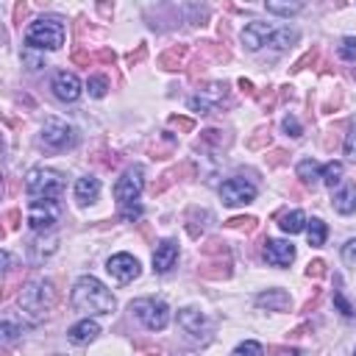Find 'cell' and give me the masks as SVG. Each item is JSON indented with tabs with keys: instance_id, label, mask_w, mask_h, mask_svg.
<instances>
[{
	"instance_id": "6da1fadb",
	"label": "cell",
	"mask_w": 356,
	"mask_h": 356,
	"mask_svg": "<svg viewBox=\"0 0 356 356\" xmlns=\"http://www.w3.org/2000/svg\"><path fill=\"white\" fill-rule=\"evenodd\" d=\"M70 303L75 312H81L83 317H95V314H111L117 309L114 295L95 278V275H81L72 286Z\"/></svg>"
},
{
	"instance_id": "7a4b0ae2",
	"label": "cell",
	"mask_w": 356,
	"mask_h": 356,
	"mask_svg": "<svg viewBox=\"0 0 356 356\" xmlns=\"http://www.w3.org/2000/svg\"><path fill=\"white\" fill-rule=\"evenodd\" d=\"M19 306L22 312L31 317V320H44L50 314V309L56 306V289H53V281L47 278H36V281H28L19 292Z\"/></svg>"
},
{
	"instance_id": "3957f363",
	"label": "cell",
	"mask_w": 356,
	"mask_h": 356,
	"mask_svg": "<svg viewBox=\"0 0 356 356\" xmlns=\"http://www.w3.org/2000/svg\"><path fill=\"white\" fill-rule=\"evenodd\" d=\"M25 44L33 50H58L64 44V25L56 17L33 19L25 31Z\"/></svg>"
},
{
	"instance_id": "277c9868",
	"label": "cell",
	"mask_w": 356,
	"mask_h": 356,
	"mask_svg": "<svg viewBox=\"0 0 356 356\" xmlns=\"http://www.w3.org/2000/svg\"><path fill=\"white\" fill-rule=\"evenodd\" d=\"M25 192L33 200H56L64 192V175L50 167H33L25 175Z\"/></svg>"
},
{
	"instance_id": "5b68a950",
	"label": "cell",
	"mask_w": 356,
	"mask_h": 356,
	"mask_svg": "<svg viewBox=\"0 0 356 356\" xmlns=\"http://www.w3.org/2000/svg\"><path fill=\"white\" fill-rule=\"evenodd\" d=\"M131 312L147 331H164L170 323V306L159 298H139L131 303Z\"/></svg>"
},
{
	"instance_id": "8992f818",
	"label": "cell",
	"mask_w": 356,
	"mask_h": 356,
	"mask_svg": "<svg viewBox=\"0 0 356 356\" xmlns=\"http://www.w3.org/2000/svg\"><path fill=\"white\" fill-rule=\"evenodd\" d=\"M75 142H78V134H75V128H72L70 122L50 117V120L42 125V145H44L47 150L61 153V150L75 147Z\"/></svg>"
},
{
	"instance_id": "52a82bcc",
	"label": "cell",
	"mask_w": 356,
	"mask_h": 356,
	"mask_svg": "<svg viewBox=\"0 0 356 356\" xmlns=\"http://www.w3.org/2000/svg\"><path fill=\"white\" fill-rule=\"evenodd\" d=\"M142 189H145V172H142V167H131V170H125L117 178V184H114V200L120 203V209L136 206Z\"/></svg>"
},
{
	"instance_id": "ba28073f",
	"label": "cell",
	"mask_w": 356,
	"mask_h": 356,
	"mask_svg": "<svg viewBox=\"0 0 356 356\" xmlns=\"http://www.w3.org/2000/svg\"><path fill=\"white\" fill-rule=\"evenodd\" d=\"M58 203L56 200H31L28 206V225L33 234H47L58 222Z\"/></svg>"
},
{
	"instance_id": "9c48e42d",
	"label": "cell",
	"mask_w": 356,
	"mask_h": 356,
	"mask_svg": "<svg viewBox=\"0 0 356 356\" xmlns=\"http://www.w3.org/2000/svg\"><path fill=\"white\" fill-rule=\"evenodd\" d=\"M220 197L225 206H245L256 197V186L245 178H228L220 184Z\"/></svg>"
},
{
	"instance_id": "30bf717a",
	"label": "cell",
	"mask_w": 356,
	"mask_h": 356,
	"mask_svg": "<svg viewBox=\"0 0 356 356\" xmlns=\"http://www.w3.org/2000/svg\"><path fill=\"white\" fill-rule=\"evenodd\" d=\"M178 325H181L192 339H200V342H206L209 334H211L209 317H206L200 309H192V306H186V309L178 312Z\"/></svg>"
},
{
	"instance_id": "8fae6325",
	"label": "cell",
	"mask_w": 356,
	"mask_h": 356,
	"mask_svg": "<svg viewBox=\"0 0 356 356\" xmlns=\"http://www.w3.org/2000/svg\"><path fill=\"white\" fill-rule=\"evenodd\" d=\"M106 270L111 273L114 281L128 284V281H134V278L139 275V261H136L131 253H114V256L106 261Z\"/></svg>"
},
{
	"instance_id": "7c38bea8",
	"label": "cell",
	"mask_w": 356,
	"mask_h": 356,
	"mask_svg": "<svg viewBox=\"0 0 356 356\" xmlns=\"http://www.w3.org/2000/svg\"><path fill=\"white\" fill-rule=\"evenodd\" d=\"M273 28H275V25L261 22V19L248 22V25L242 28V44H245L248 50H261V47H267V39H270Z\"/></svg>"
},
{
	"instance_id": "4fadbf2b",
	"label": "cell",
	"mask_w": 356,
	"mask_h": 356,
	"mask_svg": "<svg viewBox=\"0 0 356 356\" xmlns=\"http://www.w3.org/2000/svg\"><path fill=\"white\" fill-rule=\"evenodd\" d=\"M264 259L273 267H289L295 261V245H289L284 239H267L264 242Z\"/></svg>"
},
{
	"instance_id": "5bb4252c",
	"label": "cell",
	"mask_w": 356,
	"mask_h": 356,
	"mask_svg": "<svg viewBox=\"0 0 356 356\" xmlns=\"http://www.w3.org/2000/svg\"><path fill=\"white\" fill-rule=\"evenodd\" d=\"M53 95L58 97V100H64V103H72V100H78L81 97V81H78V75H72V72H56V78H53Z\"/></svg>"
},
{
	"instance_id": "9a60e30c",
	"label": "cell",
	"mask_w": 356,
	"mask_h": 356,
	"mask_svg": "<svg viewBox=\"0 0 356 356\" xmlns=\"http://www.w3.org/2000/svg\"><path fill=\"white\" fill-rule=\"evenodd\" d=\"M178 261V242L175 239H161L153 250V273H170Z\"/></svg>"
},
{
	"instance_id": "2e32d148",
	"label": "cell",
	"mask_w": 356,
	"mask_h": 356,
	"mask_svg": "<svg viewBox=\"0 0 356 356\" xmlns=\"http://www.w3.org/2000/svg\"><path fill=\"white\" fill-rule=\"evenodd\" d=\"M334 209L339 214H356V184L353 181H342L334 189Z\"/></svg>"
},
{
	"instance_id": "e0dca14e",
	"label": "cell",
	"mask_w": 356,
	"mask_h": 356,
	"mask_svg": "<svg viewBox=\"0 0 356 356\" xmlns=\"http://www.w3.org/2000/svg\"><path fill=\"white\" fill-rule=\"evenodd\" d=\"M220 97H225V83H211L203 95H195V97L189 100V108H192V111H200V114H209V111L217 106Z\"/></svg>"
},
{
	"instance_id": "ac0fdd59",
	"label": "cell",
	"mask_w": 356,
	"mask_h": 356,
	"mask_svg": "<svg viewBox=\"0 0 356 356\" xmlns=\"http://www.w3.org/2000/svg\"><path fill=\"white\" fill-rule=\"evenodd\" d=\"M97 334H100V325H97L95 320H89V317H83L81 323H75V325L67 331V337H70L72 345H89V342L97 339Z\"/></svg>"
},
{
	"instance_id": "d6986e66",
	"label": "cell",
	"mask_w": 356,
	"mask_h": 356,
	"mask_svg": "<svg viewBox=\"0 0 356 356\" xmlns=\"http://www.w3.org/2000/svg\"><path fill=\"white\" fill-rule=\"evenodd\" d=\"M256 306H267V312H286L289 309V295L284 289H267L256 298Z\"/></svg>"
},
{
	"instance_id": "ffe728a7",
	"label": "cell",
	"mask_w": 356,
	"mask_h": 356,
	"mask_svg": "<svg viewBox=\"0 0 356 356\" xmlns=\"http://www.w3.org/2000/svg\"><path fill=\"white\" fill-rule=\"evenodd\" d=\"M97 195H100V181L95 175H83L75 181V200L78 203H92V200H97Z\"/></svg>"
},
{
	"instance_id": "44dd1931",
	"label": "cell",
	"mask_w": 356,
	"mask_h": 356,
	"mask_svg": "<svg viewBox=\"0 0 356 356\" xmlns=\"http://www.w3.org/2000/svg\"><path fill=\"white\" fill-rule=\"evenodd\" d=\"M25 328H28V325H25V320H22V317L17 320V314H14V312H6V314H3L0 334H3V342H6V345H8V342H14V339H19Z\"/></svg>"
},
{
	"instance_id": "7402d4cb",
	"label": "cell",
	"mask_w": 356,
	"mask_h": 356,
	"mask_svg": "<svg viewBox=\"0 0 356 356\" xmlns=\"http://www.w3.org/2000/svg\"><path fill=\"white\" fill-rule=\"evenodd\" d=\"M298 36L300 33L295 28H273V33L267 39V47H273V50H289L298 42Z\"/></svg>"
},
{
	"instance_id": "603a6c76",
	"label": "cell",
	"mask_w": 356,
	"mask_h": 356,
	"mask_svg": "<svg viewBox=\"0 0 356 356\" xmlns=\"http://www.w3.org/2000/svg\"><path fill=\"white\" fill-rule=\"evenodd\" d=\"M306 222H309V220H306V214H303L300 209H295V211L281 214V222H278V225H281V231H284V234H300V231L306 228Z\"/></svg>"
},
{
	"instance_id": "cb8c5ba5",
	"label": "cell",
	"mask_w": 356,
	"mask_h": 356,
	"mask_svg": "<svg viewBox=\"0 0 356 356\" xmlns=\"http://www.w3.org/2000/svg\"><path fill=\"white\" fill-rule=\"evenodd\" d=\"M298 178L303 181V184H314V181H320L323 178V167L314 161V159H303V161H298Z\"/></svg>"
},
{
	"instance_id": "d4e9b609",
	"label": "cell",
	"mask_w": 356,
	"mask_h": 356,
	"mask_svg": "<svg viewBox=\"0 0 356 356\" xmlns=\"http://www.w3.org/2000/svg\"><path fill=\"white\" fill-rule=\"evenodd\" d=\"M306 236H309V245H312V248H320V245L325 242V236H328L325 222H323L320 217H312V220L306 222Z\"/></svg>"
},
{
	"instance_id": "484cf974",
	"label": "cell",
	"mask_w": 356,
	"mask_h": 356,
	"mask_svg": "<svg viewBox=\"0 0 356 356\" xmlns=\"http://www.w3.org/2000/svg\"><path fill=\"white\" fill-rule=\"evenodd\" d=\"M264 8H267V14H281V17H289V14L303 11V3H267Z\"/></svg>"
},
{
	"instance_id": "4316f807",
	"label": "cell",
	"mask_w": 356,
	"mask_h": 356,
	"mask_svg": "<svg viewBox=\"0 0 356 356\" xmlns=\"http://www.w3.org/2000/svg\"><path fill=\"white\" fill-rule=\"evenodd\" d=\"M86 92H89L92 97H103V95L108 92V81H106V75H89V81H86Z\"/></svg>"
},
{
	"instance_id": "83f0119b",
	"label": "cell",
	"mask_w": 356,
	"mask_h": 356,
	"mask_svg": "<svg viewBox=\"0 0 356 356\" xmlns=\"http://www.w3.org/2000/svg\"><path fill=\"white\" fill-rule=\"evenodd\" d=\"M323 181H325L328 186L342 184V164H339V161H328V164L323 167Z\"/></svg>"
},
{
	"instance_id": "f1b7e54d",
	"label": "cell",
	"mask_w": 356,
	"mask_h": 356,
	"mask_svg": "<svg viewBox=\"0 0 356 356\" xmlns=\"http://www.w3.org/2000/svg\"><path fill=\"white\" fill-rule=\"evenodd\" d=\"M186 56V47H172V50H167L164 56H161V67H167V70H175L178 64H181V58Z\"/></svg>"
},
{
	"instance_id": "f546056e",
	"label": "cell",
	"mask_w": 356,
	"mask_h": 356,
	"mask_svg": "<svg viewBox=\"0 0 356 356\" xmlns=\"http://www.w3.org/2000/svg\"><path fill=\"white\" fill-rule=\"evenodd\" d=\"M231 356H264V348H261L259 342H253V339H248V342H242V345H236Z\"/></svg>"
},
{
	"instance_id": "4dcf8cb0",
	"label": "cell",
	"mask_w": 356,
	"mask_h": 356,
	"mask_svg": "<svg viewBox=\"0 0 356 356\" xmlns=\"http://www.w3.org/2000/svg\"><path fill=\"white\" fill-rule=\"evenodd\" d=\"M334 306L342 312V317H350V320L356 317V309L348 303V298L342 295V289H334Z\"/></svg>"
},
{
	"instance_id": "1f68e13d",
	"label": "cell",
	"mask_w": 356,
	"mask_h": 356,
	"mask_svg": "<svg viewBox=\"0 0 356 356\" xmlns=\"http://www.w3.org/2000/svg\"><path fill=\"white\" fill-rule=\"evenodd\" d=\"M281 128H284L289 136H295V139H298V136H303V125L298 122V117H295V114H286V117L281 120Z\"/></svg>"
},
{
	"instance_id": "d6a6232c",
	"label": "cell",
	"mask_w": 356,
	"mask_h": 356,
	"mask_svg": "<svg viewBox=\"0 0 356 356\" xmlns=\"http://www.w3.org/2000/svg\"><path fill=\"white\" fill-rule=\"evenodd\" d=\"M339 56L345 61H356V36H345L339 42Z\"/></svg>"
},
{
	"instance_id": "836d02e7",
	"label": "cell",
	"mask_w": 356,
	"mask_h": 356,
	"mask_svg": "<svg viewBox=\"0 0 356 356\" xmlns=\"http://www.w3.org/2000/svg\"><path fill=\"white\" fill-rule=\"evenodd\" d=\"M342 261H345L348 267H356V236L342 245Z\"/></svg>"
},
{
	"instance_id": "e575fe53",
	"label": "cell",
	"mask_w": 356,
	"mask_h": 356,
	"mask_svg": "<svg viewBox=\"0 0 356 356\" xmlns=\"http://www.w3.org/2000/svg\"><path fill=\"white\" fill-rule=\"evenodd\" d=\"M342 150H345V156L350 159V161H356V125L348 131V136H345V145H342Z\"/></svg>"
},
{
	"instance_id": "d590c367",
	"label": "cell",
	"mask_w": 356,
	"mask_h": 356,
	"mask_svg": "<svg viewBox=\"0 0 356 356\" xmlns=\"http://www.w3.org/2000/svg\"><path fill=\"white\" fill-rule=\"evenodd\" d=\"M228 228H239V231H253V228H256V220H253V217H234V220H228Z\"/></svg>"
},
{
	"instance_id": "8d00e7d4",
	"label": "cell",
	"mask_w": 356,
	"mask_h": 356,
	"mask_svg": "<svg viewBox=\"0 0 356 356\" xmlns=\"http://www.w3.org/2000/svg\"><path fill=\"white\" fill-rule=\"evenodd\" d=\"M323 273H325V261H320V259H317V261H312V264H309V270H306V275H309V278H312V275H314V278H320Z\"/></svg>"
},
{
	"instance_id": "74e56055",
	"label": "cell",
	"mask_w": 356,
	"mask_h": 356,
	"mask_svg": "<svg viewBox=\"0 0 356 356\" xmlns=\"http://www.w3.org/2000/svg\"><path fill=\"white\" fill-rule=\"evenodd\" d=\"M170 125L181 128V131H189L192 128V120H186V117H170Z\"/></svg>"
},
{
	"instance_id": "f35d334b",
	"label": "cell",
	"mask_w": 356,
	"mask_h": 356,
	"mask_svg": "<svg viewBox=\"0 0 356 356\" xmlns=\"http://www.w3.org/2000/svg\"><path fill=\"white\" fill-rule=\"evenodd\" d=\"M142 56H145V47H139V50H136V53H131V56H128V61H131V64H134V61H139V58H142Z\"/></svg>"
},
{
	"instance_id": "ab89813d",
	"label": "cell",
	"mask_w": 356,
	"mask_h": 356,
	"mask_svg": "<svg viewBox=\"0 0 356 356\" xmlns=\"http://www.w3.org/2000/svg\"><path fill=\"white\" fill-rule=\"evenodd\" d=\"M353 356H356V350H353Z\"/></svg>"
},
{
	"instance_id": "60d3db41",
	"label": "cell",
	"mask_w": 356,
	"mask_h": 356,
	"mask_svg": "<svg viewBox=\"0 0 356 356\" xmlns=\"http://www.w3.org/2000/svg\"><path fill=\"white\" fill-rule=\"evenodd\" d=\"M353 75H356V72H353Z\"/></svg>"
}]
</instances>
